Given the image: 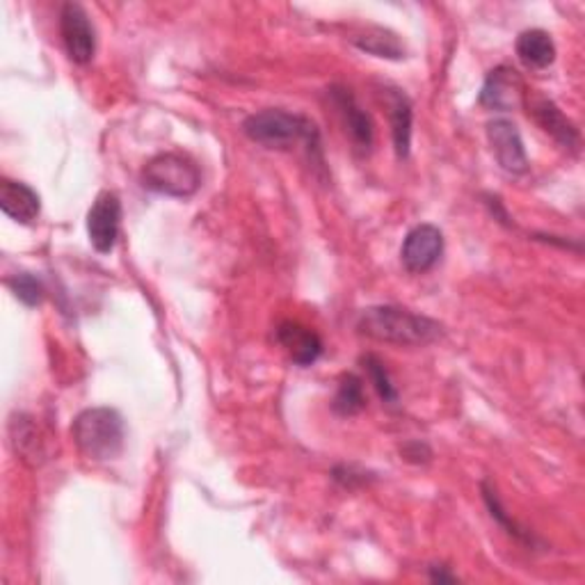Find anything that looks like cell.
<instances>
[{
    "mask_svg": "<svg viewBox=\"0 0 585 585\" xmlns=\"http://www.w3.org/2000/svg\"><path fill=\"white\" fill-rule=\"evenodd\" d=\"M357 332L366 339L391 346H428L442 337V325L410 309L380 305L363 309L357 318Z\"/></svg>",
    "mask_w": 585,
    "mask_h": 585,
    "instance_id": "cell-1",
    "label": "cell"
},
{
    "mask_svg": "<svg viewBox=\"0 0 585 585\" xmlns=\"http://www.w3.org/2000/svg\"><path fill=\"white\" fill-rule=\"evenodd\" d=\"M243 131L252 142L266 146V150H292L296 144H305L309 156H316L320 163V133L305 115L268 107L249 115L243 122Z\"/></svg>",
    "mask_w": 585,
    "mask_h": 585,
    "instance_id": "cell-2",
    "label": "cell"
},
{
    "mask_svg": "<svg viewBox=\"0 0 585 585\" xmlns=\"http://www.w3.org/2000/svg\"><path fill=\"white\" fill-rule=\"evenodd\" d=\"M71 434L81 455L92 462H110L124 451L126 425L113 408H90L73 419Z\"/></svg>",
    "mask_w": 585,
    "mask_h": 585,
    "instance_id": "cell-3",
    "label": "cell"
},
{
    "mask_svg": "<svg viewBox=\"0 0 585 585\" xmlns=\"http://www.w3.org/2000/svg\"><path fill=\"white\" fill-rule=\"evenodd\" d=\"M142 186L165 197L188 199L202 188V172L191 156L165 152L144 165Z\"/></svg>",
    "mask_w": 585,
    "mask_h": 585,
    "instance_id": "cell-4",
    "label": "cell"
},
{
    "mask_svg": "<svg viewBox=\"0 0 585 585\" xmlns=\"http://www.w3.org/2000/svg\"><path fill=\"white\" fill-rule=\"evenodd\" d=\"M60 34L66 55L76 64H90L96 53V32L90 14L79 3H66L60 12Z\"/></svg>",
    "mask_w": 585,
    "mask_h": 585,
    "instance_id": "cell-5",
    "label": "cell"
},
{
    "mask_svg": "<svg viewBox=\"0 0 585 585\" xmlns=\"http://www.w3.org/2000/svg\"><path fill=\"white\" fill-rule=\"evenodd\" d=\"M122 227V199L113 191L96 195L88 213V236L99 254H110L117 245Z\"/></svg>",
    "mask_w": 585,
    "mask_h": 585,
    "instance_id": "cell-6",
    "label": "cell"
},
{
    "mask_svg": "<svg viewBox=\"0 0 585 585\" xmlns=\"http://www.w3.org/2000/svg\"><path fill=\"white\" fill-rule=\"evenodd\" d=\"M329 101L337 107V113L346 126V133L350 137V142L355 144V150L359 154H371L373 150V142H376V126L371 115L366 113V110L357 103V99L352 96L350 90L341 88V85H332L327 90Z\"/></svg>",
    "mask_w": 585,
    "mask_h": 585,
    "instance_id": "cell-7",
    "label": "cell"
},
{
    "mask_svg": "<svg viewBox=\"0 0 585 585\" xmlns=\"http://www.w3.org/2000/svg\"><path fill=\"white\" fill-rule=\"evenodd\" d=\"M488 140H490L492 154L496 163L501 165V170H505L507 174H515V176H522L531 170L522 133L510 120L499 117V120L488 122Z\"/></svg>",
    "mask_w": 585,
    "mask_h": 585,
    "instance_id": "cell-8",
    "label": "cell"
},
{
    "mask_svg": "<svg viewBox=\"0 0 585 585\" xmlns=\"http://www.w3.org/2000/svg\"><path fill=\"white\" fill-rule=\"evenodd\" d=\"M444 254V234L434 225L414 227L402 240L400 259L412 275H423L437 266Z\"/></svg>",
    "mask_w": 585,
    "mask_h": 585,
    "instance_id": "cell-9",
    "label": "cell"
},
{
    "mask_svg": "<svg viewBox=\"0 0 585 585\" xmlns=\"http://www.w3.org/2000/svg\"><path fill=\"white\" fill-rule=\"evenodd\" d=\"M526 85L522 81L520 73L512 66H496L490 71V76L485 79V85L481 90V105L490 110H499V113H510L526 101Z\"/></svg>",
    "mask_w": 585,
    "mask_h": 585,
    "instance_id": "cell-10",
    "label": "cell"
},
{
    "mask_svg": "<svg viewBox=\"0 0 585 585\" xmlns=\"http://www.w3.org/2000/svg\"><path fill=\"white\" fill-rule=\"evenodd\" d=\"M524 105L528 107V115L540 124L544 133L552 135L561 146H565V150L572 152L578 150L581 146L578 129L574 126L572 120L565 117L563 110L552 99H546L542 94H526Z\"/></svg>",
    "mask_w": 585,
    "mask_h": 585,
    "instance_id": "cell-11",
    "label": "cell"
},
{
    "mask_svg": "<svg viewBox=\"0 0 585 585\" xmlns=\"http://www.w3.org/2000/svg\"><path fill=\"white\" fill-rule=\"evenodd\" d=\"M275 335H277V343L288 352L292 363L302 366V369H307V366H314L325 350L322 339L314 332V329H309L296 320L279 322Z\"/></svg>",
    "mask_w": 585,
    "mask_h": 585,
    "instance_id": "cell-12",
    "label": "cell"
},
{
    "mask_svg": "<svg viewBox=\"0 0 585 585\" xmlns=\"http://www.w3.org/2000/svg\"><path fill=\"white\" fill-rule=\"evenodd\" d=\"M0 208L19 225H32L42 213V197L28 183L3 178L0 183Z\"/></svg>",
    "mask_w": 585,
    "mask_h": 585,
    "instance_id": "cell-13",
    "label": "cell"
},
{
    "mask_svg": "<svg viewBox=\"0 0 585 585\" xmlns=\"http://www.w3.org/2000/svg\"><path fill=\"white\" fill-rule=\"evenodd\" d=\"M387 105L391 117V135H393V150L398 158L410 156L412 146V103L400 90H387Z\"/></svg>",
    "mask_w": 585,
    "mask_h": 585,
    "instance_id": "cell-14",
    "label": "cell"
},
{
    "mask_svg": "<svg viewBox=\"0 0 585 585\" xmlns=\"http://www.w3.org/2000/svg\"><path fill=\"white\" fill-rule=\"evenodd\" d=\"M515 51H517V58L528 69H546V66H552L556 60V44L552 40V34L540 28L524 30L517 37Z\"/></svg>",
    "mask_w": 585,
    "mask_h": 585,
    "instance_id": "cell-15",
    "label": "cell"
},
{
    "mask_svg": "<svg viewBox=\"0 0 585 585\" xmlns=\"http://www.w3.org/2000/svg\"><path fill=\"white\" fill-rule=\"evenodd\" d=\"M355 44H357V49L371 53L376 58H387V60L406 58V44L398 40V34L382 30V28H373L371 32L357 37Z\"/></svg>",
    "mask_w": 585,
    "mask_h": 585,
    "instance_id": "cell-16",
    "label": "cell"
},
{
    "mask_svg": "<svg viewBox=\"0 0 585 585\" xmlns=\"http://www.w3.org/2000/svg\"><path fill=\"white\" fill-rule=\"evenodd\" d=\"M366 408V393H363V382L359 376L348 373L341 378L339 389L332 400V410L339 417H357Z\"/></svg>",
    "mask_w": 585,
    "mask_h": 585,
    "instance_id": "cell-17",
    "label": "cell"
},
{
    "mask_svg": "<svg viewBox=\"0 0 585 585\" xmlns=\"http://www.w3.org/2000/svg\"><path fill=\"white\" fill-rule=\"evenodd\" d=\"M483 499H485V503H488V510H490V515H492V520L494 522H499L503 528H505V533L507 535H512V537H515V540H520V542H526V544H531L533 546V535L528 533V531H524L515 520H512L510 515H507V512H505V507H503V503H501V499H499V492H496V488L490 483V481H485L483 483Z\"/></svg>",
    "mask_w": 585,
    "mask_h": 585,
    "instance_id": "cell-18",
    "label": "cell"
},
{
    "mask_svg": "<svg viewBox=\"0 0 585 585\" xmlns=\"http://www.w3.org/2000/svg\"><path fill=\"white\" fill-rule=\"evenodd\" d=\"M8 286L14 292V298L25 307H40L47 298L44 284L30 273H17L14 277L8 279Z\"/></svg>",
    "mask_w": 585,
    "mask_h": 585,
    "instance_id": "cell-19",
    "label": "cell"
},
{
    "mask_svg": "<svg viewBox=\"0 0 585 585\" xmlns=\"http://www.w3.org/2000/svg\"><path fill=\"white\" fill-rule=\"evenodd\" d=\"M361 363H363L366 373H369L376 391L380 393V398L384 402H396L398 400V391H396L393 380H391V376L387 371V363L378 355H363Z\"/></svg>",
    "mask_w": 585,
    "mask_h": 585,
    "instance_id": "cell-20",
    "label": "cell"
},
{
    "mask_svg": "<svg viewBox=\"0 0 585 585\" xmlns=\"http://www.w3.org/2000/svg\"><path fill=\"white\" fill-rule=\"evenodd\" d=\"M332 479H335L337 483H341L343 488H348V490H352V488L366 483L363 473H355L352 466H337V469L332 471Z\"/></svg>",
    "mask_w": 585,
    "mask_h": 585,
    "instance_id": "cell-21",
    "label": "cell"
},
{
    "mask_svg": "<svg viewBox=\"0 0 585 585\" xmlns=\"http://www.w3.org/2000/svg\"><path fill=\"white\" fill-rule=\"evenodd\" d=\"M402 458H406L408 462L421 464V462H428L432 458V451L423 442H410L406 449H402Z\"/></svg>",
    "mask_w": 585,
    "mask_h": 585,
    "instance_id": "cell-22",
    "label": "cell"
},
{
    "mask_svg": "<svg viewBox=\"0 0 585 585\" xmlns=\"http://www.w3.org/2000/svg\"><path fill=\"white\" fill-rule=\"evenodd\" d=\"M430 581L432 583H455L458 576L449 572V567H439V565H432L430 567Z\"/></svg>",
    "mask_w": 585,
    "mask_h": 585,
    "instance_id": "cell-23",
    "label": "cell"
}]
</instances>
